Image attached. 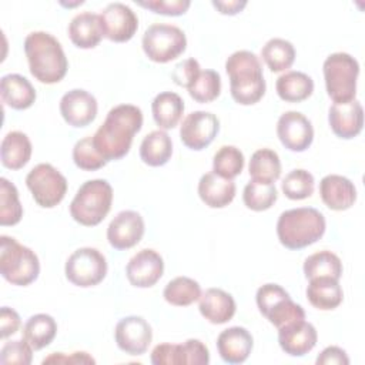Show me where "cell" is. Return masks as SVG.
<instances>
[{"instance_id": "obj_1", "label": "cell", "mask_w": 365, "mask_h": 365, "mask_svg": "<svg viewBox=\"0 0 365 365\" xmlns=\"http://www.w3.org/2000/svg\"><path fill=\"white\" fill-rule=\"evenodd\" d=\"M143 127V111L133 104L113 107L93 135L97 151L108 161L125 157L131 148L134 135Z\"/></svg>"}, {"instance_id": "obj_2", "label": "cell", "mask_w": 365, "mask_h": 365, "mask_svg": "<svg viewBox=\"0 0 365 365\" xmlns=\"http://www.w3.org/2000/svg\"><path fill=\"white\" fill-rule=\"evenodd\" d=\"M24 53L31 76L44 84L64 78L68 61L60 41L47 31H31L24 38Z\"/></svg>"}, {"instance_id": "obj_3", "label": "cell", "mask_w": 365, "mask_h": 365, "mask_svg": "<svg viewBox=\"0 0 365 365\" xmlns=\"http://www.w3.org/2000/svg\"><path fill=\"white\" fill-rule=\"evenodd\" d=\"M225 71L230 77V91L235 103L252 106L265 94L262 66L255 53L248 50L234 51L225 61Z\"/></svg>"}, {"instance_id": "obj_4", "label": "cell", "mask_w": 365, "mask_h": 365, "mask_svg": "<svg viewBox=\"0 0 365 365\" xmlns=\"http://www.w3.org/2000/svg\"><path fill=\"white\" fill-rule=\"evenodd\" d=\"M327 230L325 217L312 207L291 208L278 217L277 235L288 250H301L322 238Z\"/></svg>"}, {"instance_id": "obj_5", "label": "cell", "mask_w": 365, "mask_h": 365, "mask_svg": "<svg viewBox=\"0 0 365 365\" xmlns=\"http://www.w3.org/2000/svg\"><path fill=\"white\" fill-rule=\"evenodd\" d=\"M113 188L107 180H88L80 185L70 202V215L84 227L98 225L110 212Z\"/></svg>"}, {"instance_id": "obj_6", "label": "cell", "mask_w": 365, "mask_h": 365, "mask_svg": "<svg viewBox=\"0 0 365 365\" xmlns=\"http://www.w3.org/2000/svg\"><path fill=\"white\" fill-rule=\"evenodd\" d=\"M0 274L19 287L34 282L40 274V261L37 254L9 235L0 237Z\"/></svg>"}, {"instance_id": "obj_7", "label": "cell", "mask_w": 365, "mask_h": 365, "mask_svg": "<svg viewBox=\"0 0 365 365\" xmlns=\"http://www.w3.org/2000/svg\"><path fill=\"white\" fill-rule=\"evenodd\" d=\"M322 71L327 94L335 104L355 100L359 76V63L355 57L344 51L332 53L325 58Z\"/></svg>"}, {"instance_id": "obj_8", "label": "cell", "mask_w": 365, "mask_h": 365, "mask_svg": "<svg viewBox=\"0 0 365 365\" xmlns=\"http://www.w3.org/2000/svg\"><path fill=\"white\" fill-rule=\"evenodd\" d=\"M144 54L154 63H168L180 57L187 48L185 33L167 23L151 24L141 40Z\"/></svg>"}, {"instance_id": "obj_9", "label": "cell", "mask_w": 365, "mask_h": 365, "mask_svg": "<svg viewBox=\"0 0 365 365\" xmlns=\"http://www.w3.org/2000/svg\"><path fill=\"white\" fill-rule=\"evenodd\" d=\"M26 185L34 201L43 208L56 207L63 201L67 192L66 177L48 163L34 165L26 177Z\"/></svg>"}, {"instance_id": "obj_10", "label": "cell", "mask_w": 365, "mask_h": 365, "mask_svg": "<svg viewBox=\"0 0 365 365\" xmlns=\"http://www.w3.org/2000/svg\"><path fill=\"white\" fill-rule=\"evenodd\" d=\"M64 272L76 287H96L107 275V259L97 248L83 247L67 258Z\"/></svg>"}, {"instance_id": "obj_11", "label": "cell", "mask_w": 365, "mask_h": 365, "mask_svg": "<svg viewBox=\"0 0 365 365\" xmlns=\"http://www.w3.org/2000/svg\"><path fill=\"white\" fill-rule=\"evenodd\" d=\"M103 36L114 43L131 40L138 29V17L133 9L124 3L107 4L98 14Z\"/></svg>"}, {"instance_id": "obj_12", "label": "cell", "mask_w": 365, "mask_h": 365, "mask_svg": "<svg viewBox=\"0 0 365 365\" xmlns=\"http://www.w3.org/2000/svg\"><path fill=\"white\" fill-rule=\"evenodd\" d=\"M220 131V120L210 111H192L187 114L180 125V138L182 144L194 151L208 147Z\"/></svg>"}, {"instance_id": "obj_13", "label": "cell", "mask_w": 365, "mask_h": 365, "mask_svg": "<svg viewBox=\"0 0 365 365\" xmlns=\"http://www.w3.org/2000/svg\"><path fill=\"white\" fill-rule=\"evenodd\" d=\"M114 338L123 352L128 355H143L153 341V329L143 317L128 315L117 322Z\"/></svg>"}, {"instance_id": "obj_14", "label": "cell", "mask_w": 365, "mask_h": 365, "mask_svg": "<svg viewBox=\"0 0 365 365\" xmlns=\"http://www.w3.org/2000/svg\"><path fill=\"white\" fill-rule=\"evenodd\" d=\"M277 135L285 148L302 153L312 144L314 127L302 113L285 111L278 118Z\"/></svg>"}, {"instance_id": "obj_15", "label": "cell", "mask_w": 365, "mask_h": 365, "mask_svg": "<svg viewBox=\"0 0 365 365\" xmlns=\"http://www.w3.org/2000/svg\"><path fill=\"white\" fill-rule=\"evenodd\" d=\"M164 272L163 257L151 248L140 250L134 254L125 267L128 282L137 288H150L155 285Z\"/></svg>"}, {"instance_id": "obj_16", "label": "cell", "mask_w": 365, "mask_h": 365, "mask_svg": "<svg viewBox=\"0 0 365 365\" xmlns=\"http://www.w3.org/2000/svg\"><path fill=\"white\" fill-rule=\"evenodd\" d=\"M97 110L98 104L96 97L83 88H73L60 100L61 117L68 125L76 128L91 124L97 117Z\"/></svg>"}, {"instance_id": "obj_17", "label": "cell", "mask_w": 365, "mask_h": 365, "mask_svg": "<svg viewBox=\"0 0 365 365\" xmlns=\"http://www.w3.org/2000/svg\"><path fill=\"white\" fill-rule=\"evenodd\" d=\"M145 231L141 214L133 210L120 211L107 227V240L115 250H128L137 245Z\"/></svg>"}, {"instance_id": "obj_18", "label": "cell", "mask_w": 365, "mask_h": 365, "mask_svg": "<svg viewBox=\"0 0 365 365\" xmlns=\"http://www.w3.org/2000/svg\"><path fill=\"white\" fill-rule=\"evenodd\" d=\"M328 123L332 133L344 140L356 137L364 127V108L358 100L332 104L328 111Z\"/></svg>"}, {"instance_id": "obj_19", "label": "cell", "mask_w": 365, "mask_h": 365, "mask_svg": "<svg viewBox=\"0 0 365 365\" xmlns=\"http://www.w3.org/2000/svg\"><path fill=\"white\" fill-rule=\"evenodd\" d=\"M318 341L315 327L305 319L278 328V344L291 356H304L314 349Z\"/></svg>"}, {"instance_id": "obj_20", "label": "cell", "mask_w": 365, "mask_h": 365, "mask_svg": "<svg viewBox=\"0 0 365 365\" xmlns=\"http://www.w3.org/2000/svg\"><path fill=\"white\" fill-rule=\"evenodd\" d=\"M254 338L244 327H230L217 338V349L227 364H242L252 351Z\"/></svg>"}, {"instance_id": "obj_21", "label": "cell", "mask_w": 365, "mask_h": 365, "mask_svg": "<svg viewBox=\"0 0 365 365\" xmlns=\"http://www.w3.org/2000/svg\"><path fill=\"white\" fill-rule=\"evenodd\" d=\"M319 195L324 204L334 211H345L356 201L354 182L339 174H328L319 181Z\"/></svg>"}, {"instance_id": "obj_22", "label": "cell", "mask_w": 365, "mask_h": 365, "mask_svg": "<svg viewBox=\"0 0 365 365\" xmlns=\"http://www.w3.org/2000/svg\"><path fill=\"white\" fill-rule=\"evenodd\" d=\"M198 309L211 324H225L235 315L237 305L231 294L221 288H208L201 292Z\"/></svg>"}, {"instance_id": "obj_23", "label": "cell", "mask_w": 365, "mask_h": 365, "mask_svg": "<svg viewBox=\"0 0 365 365\" xmlns=\"http://www.w3.org/2000/svg\"><path fill=\"white\" fill-rule=\"evenodd\" d=\"M235 182L222 178L214 171L204 174L198 181V195L210 208H224L232 202L235 197Z\"/></svg>"}, {"instance_id": "obj_24", "label": "cell", "mask_w": 365, "mask_h": 365, "mask_svg": "<svg viewBox=\"0 0 365 365\" xmlns=\"http://www.w3.org/2000/svg\"><path fill=\"white\" fill-rule=\"evenodd\" d=\"M67 31L71 43L78 48H94L104 37L100 17L91 11L76 14L68 23Z\"/></svg>"}, {"instance_id": "obj_25", "label": "cell", "mask_w": 365, "mask_h": 365, "mask_svg": "<svg viewBox=\"0 0 365 365\" xmlns=\"http://www.w3.org/2000/svg\"><path fill=\"white\" fill-rule=\"evenodd\" d=\"M0 94L6 106L14 110H26L36 101L33 84L20 74H6L0 81Z\"/></svg>"}, {"instance_id": "obj_26", "label": "cell", "mask_w": 365, "mask_h": 365, "mask_svg": "<svg viewBox=\"0 0 365 365\" xmlns=\"http://www.w3.org/2000/svg\"><path fill=\"white\" fill-rule=\"evenodd\" d=\"M305 294L309 304L321 311L335 309L344 299V291L339 285V279L328 277L309 279Z\"/></svg>"}, {"instance_id": "obj_27", "label": "cell", "mask_w": 365, "mask_h": 365, "mask_svg": "<svg viewBox=\"0 0 365 365\" xmlns=\"http://www.w3.org/2000/svg\"><path fill=\"white\" fill-rule=\"evenodd\" d=\"M31 151L33 147L27 134L21 131H10L1 140V164L9 170H20L30 161Z\"/></svg>"}, {"instance_id": "obj_28", "label": "cell", "mask_w": 365, "mask_h": 365, "mask_svg": "<svg viewBox=\"0 0 365 365\" xmlns=\"http://www.w3.org/2000/svg\"><path fill=\"white\" fill-rule=\"evenodd\" d=\"M151 111L160 130H171L180 123L184 114V101L174 91H163L154 97Z\"/></svg>"}, {"instance_id": "obj_29", "label": "cell", "mask_w": 365, "mask_h": 365, "mask_svg": "<svg viewBox=\"0 0 365 365\" xmlns=\"http://www.w3.org/2000/svg\"><path fill=\"white\" fill-rule=\"evenodd\" d=\"M277 94L287 103H301L311 97L314 91L312 78L302 71H285L277 78Z\"/></svg>"}, {"instance_id": "obj_30", "label": "cell", "mask_w": 365, "mask_h": 365, "mask_svg": "<svg viewBox=\"0 0 365 365\" xmlns=\"http://www.w3.org/2000/svg\"><path fill=\"white\" fill-rule=\"evenodd\" d=\"M173 155L171 137L164 130L148 133L140 144V158L150 167H161Z\"/></svg>"}, {"instance_id": "obj_31", "label": "cell", "mask_w": 365, "mask_h": 365, "mask_svg": "<svg viewBox=\"0 0 365 365\" xmlns=\"http://www.w3.org/2000/svg\"><path fill=\"white\" fill-rule=\"evenodd\" d=\"M57 334V322L48 314L31 315L23 327V338L34 351L43 349L51 344Z\"/></svg>"}, {"instance_id": "obj_32", "label": "cell", "mask_w": 365, "mask_h": 365, "mask_svg": "<svg viewBox=\"0 0 365 365\" xmlns=\"http://www.w3.org/2000/svg\"><path fill=\"white\" fill-rule=\"evenodd\" d=\"M248 171L252 180L262 182H275L281 175L279 155L271 148H259L252 153Z\"/></svg>"}, {"instance_id": "obj_33", "label": "cell", "mask_w": 365, "mask_h": 365, "mask_svg": "<svg viewBox=\"0 0 365 365\" xmlns=\"http://www.w3.org/2000/svg\"><path fill=\"white\" fill-rule=\"evenodd\" d=\"M261 57L274 73L288 70L295 61V48L291 41L279 37L269 38L261 48Z\"/></svg>"}, {"instance_id": "obj_34", "label": "cell", "mask_w": 365, "mask_h": 365, "mask_svg": "<svg viewBox=\"0 0 365 365\" xmlns=\"http://www.w3.org/2000/svg\"><path fill=\"white\" fill-rule=\"evenodd\" d=\"M342 269L344 268L339 257L327 250L311 254L304 261V274L308 281L324 277L339 279L342 275Z\"/></svg>"}, {"instance_id": "obj_35", "label": "cell", "mask_w": 365, "mask_h": 365, "mask_svg": "<svg viewBox=\"0 0 365 365\" xmlns=\"http://www.w3.org/2000/svg\"><path fill=\"white\" fill-rule=\"evenodd\" d=\"M163 297L171 305L188 307L200 299L201 287L190 277H177L165 285Z\"/></svg>"}, {"instance_id": "obj_36", "label": "cell", "mask_w": 365, "mask_h": 365, "mask_svg": "<svg viewBox=\"0 0 365 365\" xmlns=\"http://www.w3.org/2000/svg\"><path fill=\"white\" fill-rule=\"evenodd\" d=\"M278 198V191L274 182H262L251 180L242 191V200L247 208L252 211L269 210Z\"/></svg>"}, {"instance_id": "obj_37", "label": "cell", "mask_w": 365, "mask_h": 365, "mask_svg": "<svg viewBox=\"0 0 365 365\" xmlns=\"http://www.w3.org/2000/svg\"><path fill=\"white\" fill-rule=\"evenodd\" d=\"M23 217V207L19 200V191L7 178H0V225H16Z\"/></svg>"}, {"instance_id": "obj_38", "label": "cell", "mask_w": 365, "mask_h": 365, "mask_svg": "<svg viewBox=\"0 0 365 365\" xmlns=\"http://www.w3.org/2000/svg\"><path fill=\"white\" fill-rule=\"evenodd\" d=\"M245 164L244 154L235 145H222L212 158V171L227 180H234L241 174Z\"/></svg>"}, {"instance_id": "obj_39", "label": "cell", "mask_w": 365, "mask_h": 365, "mask_svg": "<svg viewBox=\"0 0 365 365\" xmlns=\"http://www.w3.org/2000/svg\"><path fill=\"white\" fill-rule=\"evenodd\" d=\"M315 180L309 171L304 168H295L284 177L281 190L289 200H305L312 195Z\"/></svg>"}, {"instance_id": "obj_40", "label": "cell", "mask_w": 365, "mask_h": 365, "mask_svg": "<svg viewBox=\"0 0 365 365\" xmlns=\"http://www.w3.org/2000/svg\"><path fill=\"white\" fill-rule=\"evenodd\" d=\"M197 103H211L221 93V77L215 70H201L194 83L187 88Z\"/></svg>"}, {"instance_id": "obj_41", "label": "cell", "mask_w": 365, "mask_h": 365, "mask_svg": "<svg viewBox=\"0 0 365 365\" xmlns=\"http://www.w3.org/2000/svg\"><path fill=\"white\" fill-rule=\"evenodd\" d=\"M73 161L84 171H96L107 164V160L97 151L93 144V135L78 140L73 147Z\"/></svg>"}, {"instance_id": "obj_42", "label": "cell", "mask_w": 365, "mask_h": 365, "mask_svg": "<svg viewBox=\"0 0 365 365\" xmlns=\"http://www.w3.org/2000/svg\"><path fill=\"white\" fill-rule=\"evenodd\" d=\"M265 318L278 329L288 324L305 319V311L299 304L294 302L291 298H287L274 307L265 315Z\"/></svg>"}, {"instance_id": "obj_43", "label": "cell", "mask_w": 365, "mask_h": 365, "mask_svg": "<svg viewBox=\"0 0 365 365\" xmlns=\"http://www.w3.org/2000/svg\"><path fill=\"white\" fill-rule=\"evenodd\" d=\"M33 359V348L23 338L6 342L0 351V362L3 365H29Z\"/></svg>"}, {"instance_id": "obj_44", "label": "cell", "mask_w": 365, "mask_h": 365, "mask_svg": "<svg viewBox=\"0 0 365 365\" xmlns=\"http://www.w3.org/2000/svg\"><path fill=\"white\" fill-rule=\"evenodd\" d=\"M291 298L289 294L278 284H264L257 289L255 301L259 312L265 317L274 307H277L281 301Z\"/></svg>"}, {"instance_id": "obj_45", "label": "cell", "mask_w": 365, "mask_h": 365, "mask_svg": "<svg viewBox=\"0 0 365 365\" xmlns=\"http://www.w3.org/2000/svg\"><path fill=\"white\" fill-rule=\"evenodd\" d=\"M181 365H207L210 362L208 348L200 339L190 338L180 344Z\"/></svg>"}, {"instance_id": "obj_46", "label": "cell", "mask_w": 365, "mask_h": 365, "mask_svg": "<svg viewBox=\"0 0 365 365\" xmlns=\"http://www.w3.org/2000/svg\"><path fill=\"white\" fill-rule=\"evenodd\" d=\"M138 6L163 16H182L191 6L190 0H145L137 1Z\"/></svg>"}, {"instance_id": "obj_47", "label": "cell", "mask_w": 365, "mask_h": 365, "mask_svg": "<svg viewBox=\"0 0 365 365\" xmlns=\"http://www.w3.org/2000/svg\"><path fill=\"white\" fill-rule=\"evenodd\" d=\"M200 73H201L200 63L195 58H185L174 67L171 73V78L177 86L188 88L194 83V80L198 77Z\"/></svg>"}, {"instance_id": "obj_48", "label": "cell", "mask_w": 365, "mask_h": 365, "mask_svg": "<svg viewBox=\"0 0 365 365\" xmlns=\"http://www.w3.org/2000/svg\"><path fill=\"white\" fill-rule=\"evenodd\" d=\"M154 365H177V344H158L151 351L150 356Z\"/></svg>"}, {"instance_id": "obj_49", "label": "cell", "mask_w": 365, "mask_h": 365, "mask_svg": "<svg viewBox=\"0 0 365 365\" xmlns=\"http://www.w3.org/2000/svg\"><path fill=\"white\" fill-rule=\"evenodd\" d=\"M20 315L9 307H1L0 309V335L3 339L16 334L20 328Z\"/></svg>"}, {"instance_id": "obj_50", "label": "cell", "mask_w": 365, "mask_h": 365, "mask_svg": "<svg viewBox=\"0 0 365 365\" xmlns=\"http://www.w3.org/2000/svg\"><path fill=\"white\" fill-rule=\"evenodd\" d=\"M317 365H348L349 364V358L346 355V352L335 345L327 346L325 349H322V352L318 355L317 358Z\"/></svg>"}, {"instance_id": "obj_51", "label": "cell", "mask_w": 365, "mask_h": 365, "mask_svg": "<svg viewBox=\"0 0 365 365\" xmlns=\"http://www.w3.org/2000/svg\"><path fill=\"white\" fill-rule=\"evenodd\" d=\"M96 361L87 352H73L66 355L63 352L50 354L43 359V364H94Z\"/></svg>"}, {"instance_id": "obj_52", "label": "cell", "mask_w": 365, "mask_h": 365, "mask_svg": "<svg viewBox=\"0 0 365 365\" xmlns=\"http://www.w3.org/2000/svg\"><path fill=\"white\" fill-rule=\"evenodd\" d=\"M212 6L225 16H235L238 13H241L244 10V7L247 6L245 0H228V1H220V0H214Z\"/></svg>"}, {"instance_id": "obj_53", "label": "cell", "mask_w": 365, "mask_h": 365, "mask_svg": "<svg viewBox=\"0 0 365 365\" xmlns=\"http://www.w3.org/2000/svg\"><path fill=\"white\" fill-rule=\"evenodd\" d=\"M84 1H81V0H77L76 3H64V1H61L60 4L61 6H64V7H74V6H78V4H83Z\"/></svg>"}]
</instances>
